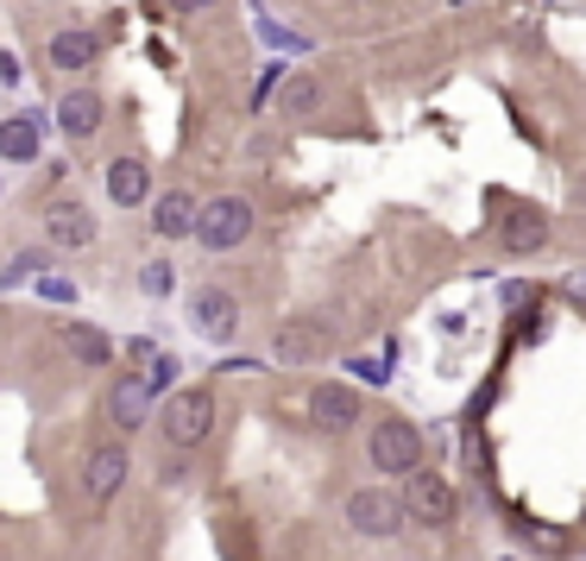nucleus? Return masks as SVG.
<instances>
[{
    "label": "nucleus",
    "mask_w": 586,
    "mask_h": 561,
    "mask_svg": "<svg viewBox=\"0 0 586 561\" xmlns=\"http://www.w3.org/2000/svg\"><path fill=\"white\" fill-rule=\"evenodd\" d=\"M404 511L416 517V524H429V530H441V524H455V485L441 480V473H410L404 480Z\"/></svg>",
    "instance_id": "5"
},
{
    "label": "nucleus",
    "mask_w": 586,
    "mask_h": 561,
    "mask_svg": "<svg viewBox=\"0 0 586 561\" xmlns=\"http://www.w3.org/2000/svg\"><path fill=\"white\" fill-rule=\"evenodd\" d=\"M146 190H152V171H146L139 158H114V164H107V196H114L120 208H139Z\"/></svg>",
    "instance_id": "12"
},
{
    "label": "nucleus",
    "mask_w": 586,
    "mask_h": 561,
    "mask_svg": "<svg viewBox=\"0 0 586 561\" xmlns=\"http://www.w3.org/2000/svg\"><path fill=\"white\" fill-rule=\"evenodd\" d=\"M284 107H290V114H309V107H315V82L290 77V82H284Z\"/></svg>",
    "instance_id": "20"
},
{
    "label": "nucleus",
    "mask_w": 586,
    "mask_h": 561,
    "mask_svg": "<svg viewBox=\"0 0 586 561\" xmlns=\"http://www.w3.org/2000/svg\"><path fill=\"white\" fill-rule=\"evenodd\" d=\"M171 373H177V359H171V354H158L152 366L139 373V379H146V391H152V398H158V391H171Z\"/></svg>",
    "instance_id": "22"
},
{
    "label": "nucleus",
    "mask_w": 586,
    "mask_h": 561,
    "mask_svg": "<svg viewBox=\"0 0 586 561\" xmlns=\"http://www.w3.org/2000/svg\"><path fill=\"white\" fill-rule=\"evenodd\" d=\"M189 322H196L208 341H233V329H240V304H233L228 290H215V284H208V290L189 297Z\"/></svg>",
    "instance_id": "6"
},
{
    "label": "nucleus",
    "mask_w": 586,
    "mask_h": 561,
    "mask_svg": "<svg viewBox=\"0 0 586 561\" xmlns=\"http://www.w3.org/2000/svg\"><path fill=\"white\" fill-rule=\"evenodd\" d=\"M45 233H51V247H89V240H95V221H89V208L64 203V208H51Z\"/></svg>",
    "instance_id": "16"
},
{
    "label": "nucleus",
    "mask_w": 586,
    "mask_h": 561,
    "mask_svg": "<svg viewBox=\"0 0 586 561\" xmlns=\"http://www.w3.org/2000/svg\"><path fill=\"white\" fill-rule=\"evenodd\" d=\"M32 272H38V253H20L7 272H0V284H20V278H32Z\"/></svg>",
    "instance_id": "24"
},
{
    "label": "nucleus",
    "mask_w": 586,
    "mask_h": 561,
    "mask_svg": "<svg viewBox=\"0 0 586 561\" xmlns=\"http://www.w3.org/2000/svg\"><path fill=\"white\" fill-rule=\"evenodd\" d=\"M404 499L398 492H384V485H366V492H354L347 499V524H354L359 536H398L404 530Z\"/></svg>",
    "instance_id": "4"
},
{
    "label": "nucleus",
    "mask_w": 586,
    "mask_h": 561,
    "mask_svg": "<svg viewBox=\"0 0 586 561\" xmlns=\"http://www.w3.org/2000/svg\"><path fill=\"white\" fill-rule=\"evenodd\" d=\"M107 410H114V423L120 430H146L152 423V391H146V379L139 373H127V379H114V391H107Z\"/></svg>",
    "instance_id": "8"
},
{
    "label": "nucleus",
    "mask_w": 586,
    "mask_h": 561,
    "mask_svg": "<svg viewBox=\"0 0 586 561\" xmlns=\"http://www.w3.org/2000/svg\"><path fill=\"white\" fill-rule=\"evenodd\" d=\"M517 530H524V542L542 549V556H567V530H555V524H517Z\"/></svg>",
    "instance_id": "19"
},
{
    "label": "nucleus",
    "mask_w": 586,
    "mask_h": 561,
    "mask_svg": "<svg viewBox=\"0 0 586 561\" xmlns=\"http://www.w3.org/2000/svg\"><path fill=\"white\" fill-rule=\"evenodd\" d=\"M171 7H177V13H203L208 0H171Z\"/></svg>",
    "instance_id": "27"
},
{
    "label": "nucleus",
    "mask_w": 586,
    "mask_h": 561,
    "mask_svg": "<svg viewBox=\"0 0 586 561\" xmlns=\"http://www.w3.org/2000/svg\"><path fill=\"white\" fill-rule=\"evenodd\" d=\"M20 77H26V70H20V57H13V51H0V82L13 89V82H20Z\"/></svg>",
    "instance_id": "25"
},
{
    "label": "nucleus",
    "mask_w": 586,
    "mask_h": 561,
    "mask_svg": "<svg viewBox=\"0 0 586 561\" xmlns=\"http://www.w3.org/2000/svg\"><path fill=\"white\" fill-rule=\"evenodd\" d=\"M246 233H253V203L246 196H215L196 215V240H203L208 253H233Z\"/></svg>",
    "instance_id": "3"
},
{
    "label": "nucleus",
    "mask_w": 586,
    "mask_h": 561,
    "mask_svg": "<svg viewBox=\"0 0 586 561\" xmlns=\"http://www.w3.org/2000/svg\"><path fill=\"white\" fill-rule=\"evenodd\" d=\"M196 215H203V208L189 203L183 190H171V196H158V208H152V228L164 233V240H183V233H196Z\"/></svg>",
    "instance_id": "14"
},
{
    "label": "nucleus",
    "mask_w": 586,
    "mask_h": 561,
    "mask_svg": "<svg viewBox=\"0 0 586 561\" xmlns=\"http://www.w3.org/2000/svg\"><path fill=\"white\" fill-rule=\"evenodd\" d=\"M82 485H89V499H114V492L127 485V448H120V442L95 448L89 467H82Z\"/></svg>",
    "instance_id": "9"
},
{
    "label": "nucleus",
    "mask_w": 586,
    "mask_h": 561,
    "mask_svg": "<svg viewBox=\"0 0 586 561\" xmlns=\"http://www.w3.org/2000/svg\"><path fill=\"white\" fill-rule=\"evenodd\" d=\"M38 297H51V304H77V284H70V278H38Z\"/></svg>",
    "instance_id": "23"
},
{
    "label": "nucleus",
    "mask_w": 586,
    "mask_h": 561,
    "mask_svg": "<svg viewBox=\"0 0 586 561\" xmlns=\"http://www.w3.org/2000/svg\"><path fill=\"white\" fill-rule=\"evenodd\" d=\"M38 139H45V114H13V121H0V158H7V164H32V158H38Z\"/></svg>",
    "instance_id": "10"
},
{
    "label": "nucleus",
    "mask_w": 586,
    "mask_h": 561,
    "mask_svg": "<svg viewBox=\"0 0 586 561\" xmlns=\"http://www.w3.org/2000/svg\"><path fill=\"white\" fill-rule=\"evenodd\" d=\"M64 354L70 359H82V366H95V373H102L107 359H114V341H107L102 329H89V322H64Z\"/></svg>",
    "instance_id": "13"
},
{
    "label": "nucleus",
    "mask_w": 586,
    "mask_h": 561,
    "mask_svg": "<svg viewBox=\"0 0 586 561\" xmlns=\"http://www.w3.org/2000/svg\"><path fill=\"white\" fill-rule=\"evenodd\" d=\"M139 290H146V297H171V265H164V259H152V265L139 272Z\"/></svg>",
    "instance_id": "21"
},
{
    "label": "nucleus",
    "mask_w": 586,
    "mask_h": 561,
    "mask_svg": "<svg viewBox=\"0 0 586 561\" xmlns=\"http://www.w3.org/2000/svg\"><path fill=\"white\" fill-rule=\"evenodd\" d=\"M309 416H315V430H354L359 423V398L347 391V385H315L309 391Z\"/></svg>",
    "instance_id": "7"
},
{
    "label": "nucleus",
    "mask_w": 586,
    "mask_h": 561,
    "mask_svg": "<svg viewBox=\"0 0 586 561\" xmlns=\"http://www.w3.org/2000/svg\"><path fill=\"white\" fill-rule=\"evenodd\" d=\"M366 455H372L379 473H404L410 480V473L423 467V435H416V423H404V416H384V423H372Z\"/></svg>",
    "instance_id": "2"
},
{
    "label": "nucleus",
    "mask_w": 586,
    "mask_h": 561,
    "mask_svg": "<svg viewBox=\"0 0 586 561\" xmlns=\"http://www.w3.org/2000/svg\"><path fill=\"white\" fill-rule=\"evenodd\" d=\"M102 95H95V89H70V95H64V102H57V127L70 133V139H89V133L102 127Z\"/></svg>",
    "instance_id": "11"
},
{
    "label": "nucleus",
    "mask_w": 586,
    "mask_h": 561,
    "mask_svg": "<svg viewBox=\"0 0 586 561\" xmlns=\"http://www.w3.org/2000/svg\"><path fill=\"white\" fill-rule=\"evenodd\" d=\"M102 57V38L95 32H57L51 38V70H89Z\"/></svg>",
    "instance_id": "15"
},
{
    "label": "nucleus",
    "mask_w": 586,
    "mask_h": 561,
    "mask_svg": "<svg viewBox=\"0 0 586 561\" xmlns=\"http://www.w3.org/2000/svg\"><path fill=\"white\" fill-rule=\"evenodd\" d=\"M567 297H574V304H586V272H574V278H567Z\"/></svg>",
    "instance_id": "26"
},
{
    "label": "nucleus",
    "mask_w": 586,
    "mask_h": 561,
    "mask_svg": "<svg viewBox=\"0 0 586 561\" xmlns=\"http://www.w3.org/2000/svg\"><path fill=\"white\" fill-rule=\"evenodd\" d=\"M322 354V329H303V322H290V329L278 334V359H309Z\"/></svg>",
    "instance_id": "18"
},
{
    "label": "nucleus",
    "mask_w": 586,
    "mask_h": 561,
    "mask_svg": "<svg viewBox=\"0 0 586 561\" xmlns=\"http://www.w3.org/2000/svg\"><path fill=\"white\" fill-rule=\"evenodd\" d=\"M158 430H164V442H171V448H196V442H208V430H215V398H208L203 385L171 391V398H164V410H158Z\"/></svg>",
    "instance_id": "1"
},
{
    "label": "nucleus",
    "mask_w": 586,
    "mask_h": 561,
    "mask_svg": "<svg viewBox=\"0 0 586 561\" xmlns=\"http://www.w3.org/2000/svg\"><path fill=\"white\" fill-rule=\"evenodd\" d=\"M542 240H549V221H542V215H510V221H505V247H510V253H536Z\"/></svg>",
    "instance_id": "17"
}]
</instances>
